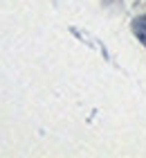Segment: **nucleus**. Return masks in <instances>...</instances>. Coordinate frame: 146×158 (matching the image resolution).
<instances>
[{"label":"nucleus","mask_w":146,"mask_h":158,"mask_svg":"<svg viewBox=\"0 0 146 158\" xmlns=\"http://www.w3.org/2000/svg\"><path fill=\"white\" fill-rule=\"evenodd\" d=\"M133 34L137 36V41H142V45L146 48V16L133 18Z\"/></svg>","instance_id":"f257e3e1"}]
</instances>
